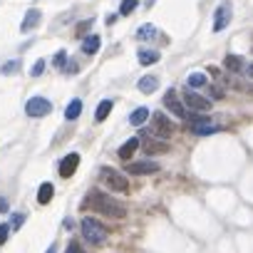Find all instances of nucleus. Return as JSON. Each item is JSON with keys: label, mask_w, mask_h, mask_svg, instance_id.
<instances>
[{"label": "nucleus", "mask_w": 253, "mask_h": 253, "mask_svg": "<svg viewBox=\"0 0 253 253\" xmlns=\"http://www.w3.org/2000/svg\"><path fill=\"white\" fill-rule=\"evenodd\" d=\"M40 20H42V13L33 8V10H28V13H25V18H23V25H20V30H23V33H30L33 28H38V25H40Z\"/></svg>", "instance_id": "9b49d317"}, {"label": "nucleus", "mask_w": 253, "mask_h": 253, "mask_svg": "<svg viewBox=\"0 0 253 253\" xmlns=\"http://www.w3.org/2000/svg\"><path fill=\"white\" fill-rule=\"evenodd\" d=\"M159 52H154V50H142L139 52V62L142 65H154V62H159Z\"/></svg>", "instance_id": "4be33fe9"}, {"label": "nucleus", "mask_w": 253, "mask_h": 253, "mask_svg": "<svg viewBox=\"0 0 253 253\" xmlns=\"http://www.w3.org/2000/svg\"><path fill=\"white\" fill-rule=\"evenodd\" d=\"M137 149H139V139H137V137L126 139V142L119 147V159H122V162H126V159H129V157H132Z\"/></svg>", "instance_id": "ddd939ff"}, {"label": "nucleus", "mask_w": 253, "mask_h": 253, "mask_svg": "<svg viewBox=\"0 0 253 253\" xmlns=\"http://www.w3.org/2000/svg\"><path fill=\"white\" fill-rule=\"evenodd\" d=\"M82 236H84V241H87V243H92V246H102V243H104V238H107V233H104L102 223H99L97 218H92V216L82 218Z\"/></svg>", "instance_id": "7ed1b4c3"}, {"label": "nucleus", "mask_w": 253, "mask_h": 253, "mask_svg": "<svg viewBox=\"0 0 253 253\" xmlns=\"http://www.w3.org/2000/svg\"><path fill=\"white\" fill-rule=\"evenodd\" d=\"M84 209L99 211V213L112 216V218H122L124 216V206L117 199H112L109 194H102V191H89L87 199H84Z\"/></svg>", "instance_id": "f257e3e1"}, {"label": "nucleus", "mask_w": 253, "mask_h": 253, "mask_svg": "<svg viewBox=\"0 0 253 253\" xmlns=\"http://www.w3.org/2000/svg\"><path fill=\"white\" fill-rule=\"evenodd\" d=\"M55 251H57V248H55V246H50V248H47V253H55Z\"/></svg>", "instance_id": "72a5a7b5"}, {"label": "nucleus", "mask_w": 253, "mask_h": 253, "mask_svg": "<svg viewBox=\"0 0 253 253\" xmlns=\"http://www.w3.org/2000/svg\"><path fill=\"white\" fill-rule=\"evenodd\" d=\"M97 50H99V35H87V38L82 40V52L94 55Z\"/></svg>", "instance_id": "2eb2a0df"}, {"label": "nucleus", "mask_w": 253, "mask_h": 253, "mask_svg": "<svg viewBox=\"0 0 253 253\" xmlns=\"http://www.w3.org/2000/svg\"><path fill=\"white\" fill-rule=\"evenodd\" d=\"M162 104H164V107H167L171 114H176L179 119H189V112H186V107L181 104V99H179V94H176L174 89H169V92L164 94Z\"/></svg>", "instance_id": "20e7f679"}, {"label": "nucleus", "mask_w": 253, "mask_h": 253, "mask_svg": "<svg viewBox=\"0 0 253 253\" xmlns=\"http://www.w3.org/2000/svg\"><path fill=\"white\" fill-rule=\"evenodd\" d=\"M80 112H82V99H72V102L67 104V109H65V117H67V119H77Z\"/></svg>", "instance_id": "aec40b11"}, {"label": "nucleus", "mask_w": 253, "mask_h": 253, "mask_svg": "<svg viewBox=\"0 0 253 253\" xmlns=\"http://www.w3.org/2000/svg\"><path fill=\"white\" fill-rule=\"evenodd\" d=\"M154 33H157V28L154 25H144V28H139V40H152L154 38Z\"/></svg>", "instance_id": "393cba45"}, {"label": "nucleus", "mask_w": 253, "mask_h": 253, "mask_svg": "<svg viewBox=\"0 0 253 253\" xmlns=\"http://www.w3.org/2000/svg\"><path fill=\"white\" fill-rule=\"evenodd\" d=\"M248 72H251V77H253V65H251V67H248Z\"/></svg>", "instance_id": "f704fd0d"}, {"label": "nucleus", "mask_w": 253, "mask_h": 253, "mask_svg": "<svg viewBox=\"0 0 253 253\" xmlns=\"http://www.w3.org/2000/svg\"><path fill=\"white\" fill-rule=\"evenodd\" d=\"M126 171L137 174V176H147V174H157V171H159V164H157V162H137V164L126 167Z\"/></svg>", "instance_id": "1a4fd4ad"}, {"label": "nucleus", "mask_w": 253, "mask_h": 253, "mask_svg": "<svg viewBox=\"0 0 253 253\" xmlns=\"http://www.w3.org/2000/svg\"><path fill=\"white\" fill-rule=\"evenodd\" d=\"M157 77H152V75H147V77H142L139 82H137V87L144 92V94H152V92H157Z\"/></svg>", "instance_id": "dca6fc26"}, {"label": "nucleus", "mask_w": 253, "mask_h": 253, "mask_svg": "<svg viewBox=\"0 0 253 253\" xmlns=\"http://www.w3.org/2000/svg\"><path fill=\"white\" fill-rule=\"evenodd\" d=\"M5 211H8V201L0 196V213H5Z\"/></svg>", "instance_id": "2f4dec72"}, {"label": "nucleus", "mask_w": 253, "mask_h": 253, "mask_svg": "<svg viewBox=\"0 0 253 253\" xmlns=\"http://www.w3.org/2000/svg\"><path fill=\"white\" fill-rule=\"evenodd\" d=\"M23 221H25V213H23V216H20V213H18V216H15V218H13V226H10V228H18V226H20V223H23Z\"/></svg>", "instance_id": "7c9ffc66"}, {"label": "nucleus", "mask_w": 253, "mask_h": 253, "mask_svg": "<svg viewBox=\"0 0 253 253\" xmlns=\"http://www.w3.org/2000/svg\"><path fill=\"white\" fill-rule=\"evenodd\" d=\"M109 112H112V102H109V99H104V102H99V104H97L94 119H97V122H102V119H107V117H109Z\"/></svg>", "instance_id": "412c9836"}, {"label": "nucleus", "mask_w": 253, "mask_h": 253, "mask_svg": "<svg viewBox=\"0 0 253 253\" xmlns=\"http://www.w3.org/2000/svg\"><path fill=\"white\" fill-rule=\"evenodd\" d=\"M191 132L199 134V137H209V134L218 132V126L211 124V122H199V124H191Z\"/></svg>", "instance_id": "4468645a"}, {"label": "nucleus", "mask_w": 253, "mask_h": 253, "mask_svg": "<svg viewBox=\"0 0 253 253\" xmlns=\"http://www.w3.org/2000/svg\"><path fill=\"white\" fill-rule=\"evenodd\" d=\"M204 84H206V75H204V72L189 75V87H204Z\"/></svg>", "instance_id": "5701e85b"}, {"label": "nucleus", "mask_w": 253, "mask_h": 253, "mask_svg": "<svg viewBox=\"0 0 253 253\" xmlns=\"http://www.w3.org/2000/svg\"><path fill=\"white\" fill-rule=\"evenodd\" d=\"M77 164H80V154H67L65 159H62V164H60V176H65V179H70L72 174H75V169H77Z\"/></svg>", "instance_id": "9d476101"}, {"label": "nucleus", "mask_w": 253, "mask_h": 253, "mask_svg": "<svg viewBox=\"0 0 253 253\" xmlns=\"http://www.w3.org/2000/svg\"><path fill=\"white\" fill-rule=\"evenodd\" d=\"M67 253H82V251H80V243H77V241H72V243L67 246Z\"/></svg>", "instance_id": "c756f323"}, {"label": "nucleus", "mask_w": 253, "mask_h": 253, "mask_svg": "<svg viewBox=\"0 0 253 253\" xmlns=\"http://www.w3.org/2000/svg\"><path fill=\"white\" fill-rule=\"evenodd\" d=\"M142 147H144L147 154H167V152H169V144L162 142V139H144Z\"/></svg>", "instance_id": "f8f14e48"}, {"label": "nucleus", "mask_w": 253, "mask_h": 253, "mask_svg": "<svg viewBox=\"0 0 253 253\" xmlns=\"http://www.w3.org/2000/svg\"><path fill=\"white\" fill-rule=\"evenodd\" d=\"M25 112H28L30 117H45V114L52 112V104H50V99H45V97H33V99H28Z\"/></svg>", "instance_id": "39448f33"}, {"label": "nucleus", "mask_w": 253, "mask_h": 253, "mask_svg": "<svg viewBox=\"0 0 253 253\" xmlns=\"http://www.w3.org/2000/svg\"><path fill=\"white\" fill-rule=\"evenodd\" d=\"M52 191H55V186H52L50 181H45V184L40 186V191H38V201H40V204H50V201H52Z\"/></svg>", "instance_id": "a211bd4d"}, {"label": "nucleus", "mask_w": 253, "mask_h": 253, "mask_svg": "<svg viewBox=\"0 0 253 253\" xmlns=\"http://www.w3.org/2000/svg\"><path fill=\"white\" fill-rule=\"evenodd\" d=\"M154 132H157L159 137H164V139L174 134V124L169 122L167 114H154Z\"/></svg>", "instance_id": "423d86ee"}, {"label": "nucleus", "mask_w": 253, "mask_h": 253, "mask_svg": "<svg viewBox=\"0 0 253 253\" xmlns=\"http://www.w3.org/2000/svg\"><path fill=\"white\" fill-rule=\"evenodd\" d=\"M52 62H55V67H60V70H62V67L67 65V52H65V50H62V52H57Z\"/></svg>", "instance_id": "bb28decb"}, {"label": "nucleus", "mask_w": 253, "mask_h": 253, "mask_svg": "<svg viewBox=\"0 0 253 253\" xmlns=\"http://www.w3.org/2000/svg\"><path fill=\"white\" fill-rule=\"evenodd\" d=\"M184 99H186V104H189L191 109H196V112H209V109H211V102H209L206 97L196 94V92H184Z\"/></svg>", "instance_id": "6e6552de"}, {"label": "nucleus", "mask_w": 253, "mask_h": 253, "mask_svg": "<svg viewBox=\"0 0 253 253\" xmlns=\"http://www.w3.org/2000/svg\"><path fill=\"white\" fill-rule=\"evenodd\" d=\"M75 72H77V62H70L67 65V75H75Z\"/></svg>", "instance_id": "473e14b6"}, {"label": "nucleus", "mask_w": 253, "mask_h": 253, "mask_svg": "<svg viewBox=\"0 0 253 253\" xmlns=\"http://www.w3.org/2000/svg\"><path fill=\"white\" fill-rule=\"evenodd\" d=\"M20 65H23L20 60H13V62H5L3 67H0V72H3V75H15V72L20 70Z\"/></svg>", "instance_id": "b1692460"}, {"label": "nucleus", "mask_w": 253, "mask_h": 253, "mask_svg": "<svg viewBox=\"0 0 253 253\" xmlns=\"http://www.w3.org/2000/svg\"><path fill=\"white\" fill-rule=\"evenodd\" d=\"M231 23V5L228 3H223V5H218L216 8V20H213V33H221L226 25Z\"/></svg>", "instance_id": "0eeeda50"}, {"label": "nucleus", "mask_w": 253, "mask_h": 253, "mask_svg": "<svg viewBox=\"0 0 253 253\" xmlns=\"http://www.w3.org/2000/svg\"><path fill=\"white\" fill-rule=\"evenodd\" d=\"M42 72H45V60H38V62L33 65V72H30V75H33V77H40Z\"/></svg>", "instance_id": "c85d7f7f"}, {"label": "nucleus", "mask_w": 253, "mask_h": 253, "mask_svg": "<svg viewBox=\"0 0 253 253\" xmlns=\"http://www.w3.org/2000/svg\"><path fill=\"white\" fill-rule=\"evenodd\" d=\"M147 117H149V109H147V107H139V109H134V112L129 114V122H132L134 126H139V124L147 122Z\"/></svg>", "instance_id": "6ab92c4d"}, {"label": "nucleus", "mask_w": 253, "mask_h": 253, "mask_svg": "<svg viewBox=\"0 0 253 253\" xmlns=\"http://www.w3.org/2000/svg\"><path fill=\"white\" fill-rule=\"evenodd\" d=\"M137 8V0H122V5H119V13L122 15H129L132 10Z\"/></svg>", "instance_id": "a878e982"}, {"label": "nucleus", "mask_w": 253, "mask_h": 253, "mask_svg": "<svg viewBox=\"0 0 253 253\" xmlns=\"http://www.w3.org/2000/svg\"><path fill=\"white\" fill-rule=\"evenodd\" d=\"M223 65H226V70H231V72H241V70H243V60H241L238 55H226V57H223Z\"/></svg>", "instance_id": "f3484780"}, {"label": "nucleus", "mask_w": 253, "mask_h": 253, "mask_svg": "<svg viewBox=\"0 0 253 253\" xmlns=\"http://www.w3.org/2000/svg\"><path fill=\"white\" fill-rule=\"evenodd\" d=\"M10 231H13V228H10L8 223H0V246H3V243L8 241V236H10Z\"/></svg>", "instance_id": "cd10ccee"}, {"label": "nucleus", "mask_w": 253, "mask_h": 253, "mask_svg": "<svg viewBox=\"0 0 253 253\" xmlns=\"http://www.w3.org/2000/svg\"><path fill=\"white\" fill-rule=\"evenodd\" d=\"M99 181L109 189V191H126L129 189V181H126V176L122 174V171H117V169H112V167H104L102 171H99Z\"/></svg>", "instance_id": "f03ea898"}]
</instances>
